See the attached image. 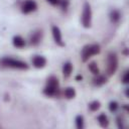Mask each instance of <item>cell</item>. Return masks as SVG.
I'll use <instances>...</instances> for the list:
<instances>
[{
  "label": "cell",
  "instance_id": "6",
  "mask_svg": "<svg viewBox=\"0 0 129 129\" xmlns=\"http://www.w3.org/2000/svg\"><path fill=\"white\" fill-rule=\"evenodd\" d=\"M52 35H53L54 41L58 45H63V42L61 40V32L57 26H52Z\"/></svg>",
  "mask_w": 129,
  "mask_h": 129
},
{
  "label": "cell",
  "instance_id": "23",
  "mask_svg": "<svg viewBox=\"0 0 129 129\" xmlns=\"http://www.w3.org/2000/svg\"><path fill=\"white\" fill-rule=\"evenodd\" d=\"M117 120H118V127H119V128H123V125H122V120H121L120 118H118Z\"/></svg>",
  "mask_w": 129,
  "mask_h": 129
},
{
  "label": "cell",
  "instance_id": "17",
  "mask_svg": "<svg viewBox=\"0 0 129 129\" xmlns=\"http://www.w3.org/2000/svg\"><path fill=\"white\" fill-rule=\"evenodd\" d=\"M89 69H90V71H91L93 74H95V75H98V74H99V69H98L96 62H91V63L89 64Z\"/></svg>",
  "mask_w": 129,
  "mask_h": 129
},
{
  "label": "cell",
  "instance_id": "12",
  "mask_svg": "<svg viewBox=\"0 0 129 129\" xmlns=\"http://www.w3.org/2000/svg\"><path fill=\"white\" fill-rule=\"evenodd\" d=\"M72 70H73L72 64L70 62H66L63 64V68H62V74H63V76L64 77H69L71 75V73H72Z\"/></svg>",
  "mask_w": 129,
  "mask_h": 129
},
{
  "label": "cell",
  "instance_id": "19",
  "mask_svg": "<svg viewBox=\"0 0 129 129\" xmlns=\"http://www.w3.org/2000/svg\"><path fill=\"white\" fill-rule=\"evenodd\" d=\"M117 108H118V105H117L116 102H111V103H110V105H109V109H110L111 112H115V111L117 110Z\"/></svg>",
  "mask_w": 129,
  "mask_h": 129
},
{
  "label": "cell",
  "instance_id": "3",
  "mask_svg": "<svg viewBox=\"0 0 129 129\" xmlns=\"http://www.w3.org/2000/svg\"><path fill=\"white\" fill-rule=\"evenodd\" d=\"M91 20H92L91 6L89 5V3H86L84 6L83 14H82V24L85 27H90L91 26Z\"/></svg>",
  "mask_w": 129,
  "mask_h": 129
},
{
  "label": "cell",
  "instance_id": "2",
  "mask_svg": "<svg viewBox=\"0 0 129 129\" xmlns=\"http://www.w3.org/2000/svg\"><path fill=\"white\" fill-rule=\"evenodd\" d=\"M100 51V47L97 44H91V45H87L83 48L82 50V58L84 61L88 60L92 55L97 54Z\"/></svg>",
  "mask_w": 129,
  "mask_h": 129
},
{
  "label": "cell",
  "instance_id": "10",
  "mask_svg": "<svg viewBox=\"0 0 129 129\" xmlns=\"http://www.w3.org/2000/svg\"><path fill=\"white\" fill-rule=\"evenodd\" d=\"M13 44H14V46H16V47L21 48V47H23V46L25 45V41H24V39H23L21 36H15V37L13 38Z\"/></svg>",
  "mask_w": 129,
  "mask_h": 129
},
{
  "label": "cell",
  "instance_id": "13",
  "mask_svg": "<svg viewBox=\"0 0 129 129\" xmlns=\"http://www.w3.org/2000/svg\"><path fill=\"white\" fill-rule=\"evenodd\" d=\"M75 95H76V92H75V90H74L73 88H67V89L64 90V96H66L68 99L74 98Z\"/></svg>",
  "mask_w": 129,
  "mask_h": 129
},
{
  "label": "cell",
  "instance_id": "22",
  "mask_svg": "<svg viewBox=\"0 0 129 129\" xmlns=\"http://www.w3.org/2000/svg\"><path fill=\"white\" fill-rule=\"evenodd\" d=\"M68 0H60V2H59V4H61V6H62V8H66L67 6H68Z\"/></svg>",
  "mask_w": 129,
  "mask_h": 129
},
{
  "label": "cell",
  "instance_id": "5",
  "mask_svg": "<svg viewBox=\"0 0 129 129\" xmlns=\"http://www.w3.org/2000/svg\"><path fill=\"white\" fill-rule=\"evenodd\" d=\"M36 8H37V5H36V3H35L34 1H32V0H27V1H25V2L23 3V5H22V12H24V13H29V12L34 11Z\"/></svg>",
  "mask_w": 129,
  "mask_h": 129
},
{
  "label": "cell",
  "instance_id": "8",
  "mask_svg": "<svg viewBox=\"0 0 129 129\" xmlns=\"http://www.w3.org/2000/svg\"><path fill=\"white\" fill-rule=\"evenodd\" d=\"M56 91H57V87L56 86H51V85H47L46 88L44 89L43 93L47 96H54L56 94Z\"/></svg>",
  "mask_w": 129,
  "mask_h": 129
},
{
  "label": "cell",
  "instance_id": "9",
  "mask_svg": "<svg viewBox=\"0 0 129 129\" xmlns=\"http://www.w3.org/2000/svg\"><path fill=\"white\" fill-rule=\"evenodd\" d=\"M40 38H41V33H40V31H36V32H34V33L30 36V43H31V44H37V43L40 41Z\"/></svg>",
  "mask_w": 129,
  "mask_h": 129
},
{
  "label": "cell",
  "instance_id": "11",
  "mask_svg": "<svg viewBox=\"0 0 129 129\" xmlns=\"http://www.w3.org/2000/svg\"><path fill=\"white\" fill-rule=\"evenodd\" d=\"M98 122H99V124H100L102 127H107L108 124H109L108 118H107V116H106L105 114H101V115L98 116Z\"/></svg>",
  "mask_w": 129,
  "mask_h": 129
},
{
  "label": "cell",
  "instance_id": "16",
  "mask_svg": "<svg viewBox=\"0 0 129 129\" xmlns=\"http://www.w3.org/2000/svg\"><path fill=\"white\" fill-rule=\"evenodd\" d=\"M76 125L78 129H82L84 127V119L82 116H77L76 118Z\"/></svg>",
  "mask_w": 129,
  "mask_h": 129
},
{
  "label": "cell",
  "instance_id": "4",
  "mask_svg": "<svg viewBox=\"0 0 129 129\" xmlns=\"http://www.w3.org/2000/svg\"><path fill=\"white\" fill-rule=\"evenodd\" d=\"M118 66V60H117V56L115 53H111L108 57V73L110 75L114 74L116 69Z\"/></svg>",
  "mask_w": 129,
  "mask_h": 129
},
{
  "label": "cell",
  "instance_id": "14",
  "mask_svg": "<svg viewBox=\"0 0 129 129\" xmlns=\"http://www.w3.org/2000/svg\"><path fill=\"white\" fill-rule=\"evenodd\" d=\"M106 82V78L104 76H98L97 78L94 79V84L97 86H101Z\"/></svg>",
  "mask_w": 129,
  "mask_h": 129
},
{
  "label": "cell",
  "instance_id": "20",
  "mask_svg": "<svg viewBox=\"0 0 129 129\" xmlns=\"http://www.w3.org/2000/svg\"><path fill=\"white\" fill-rule=\"evenodd\" d=\"M128 81H129V79H128V72L126 71V72L124 73L123 77H122V82H123L124 84H127V83H128Z\"/></svg>",
  "mask_w": 129,
  "mask_h": 129
},
{
  "label": "cell",
  "instance_id": "18",
  "mask_svg": "<svg viewBox=\"0 0 129 129\" xmlns=\"http://www.w3.org/2000/svg\"><path fill=\"white\" fill-rule=\"evenodd\" d=\"M89 108H90L91 111H97V110L100 108V103L97 102V101H94V102H92V103L89 105Z\"/></svg>",
  "mask_w": 129,
  "mask_h": 129
},
{
  "label": "cell",
  "instance_id": "21",
  "mask_svg": "<svg viewBox=\"0 0 129 129\" xmlns=\"http://www.w3.org/2000/svg\"><path fill=\"white\" fill-rule=\"evenodd\" d=\"M46 1L48 3H50V4H52V5H57L60 2V0H46Z\"/></svg>",
  "mask_w": 129,
  "mask_h": 129
},
{
  "label": "cell",
  "instance_id": "7",
  "mask_svg": "<svg viewBox=\"0 0 129 129\" xmlns=\"http://www.w3.org/2000/svg\"><path fill=\"white\" fill-rule=\"evenodd\" d=\"M32 63L35 68H43L46 63V59L43 57V56H40V55H36L33 57L32 59Z\"/></svg>",
  "mask_w": 129,
  "mask_h": 129
},
{
  "label": "cell",
  "instance_id": "15",
  "mask_svg": "<svg viewBox=\"0 0 129 129\" xmlns=\"http://www.w3.org/2000/svg\"><path fill=\"white\" fill-rule=\"evenodd\" d=\"M120 19V13L117 10H113L111 12V20L113 22H118Z\"/></svg>",
  "mask_w": 129,
  "mask_h": 129
},
{
  "label": "cell",
  "instance_id": "1",
  "mask_svg": "<svg viewBox=\"0 0 129 129\" xmlns=\"http://www.w3.org/2000/svg\"><path fill=\"white\" fill-rule=\"evenodd\" d=\"M1 63L5 67H10V68H13V69H19V70H24V69H27L28 66L26 62L24 61H21V60H18V59H14V58H11V57H5V58H2L1 59Z\"/></svg>",
  "mask_w": 129,
  "mask_h": 129
}]
</instances>
